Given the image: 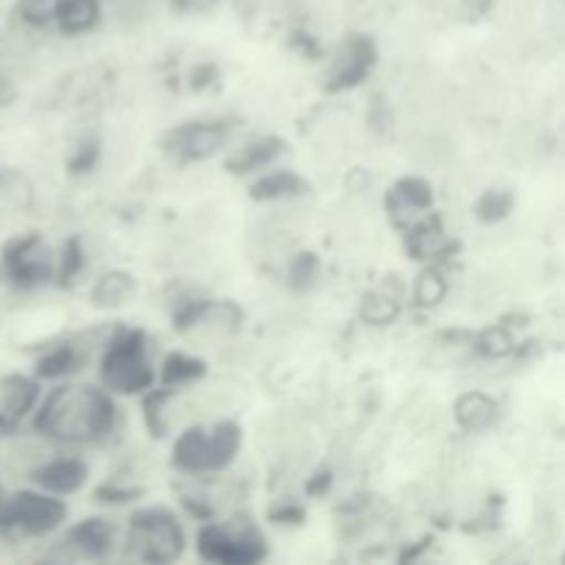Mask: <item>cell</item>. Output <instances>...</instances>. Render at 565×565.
Listing matches in <instances>:
<instances>
[{"instance_id": "cell-6", "label": "cell", "mask_w": 565, "mask_h": 565, "mask_svg": "<svg viewBox=\"0 0 565 565\" xmlns=\"http://www.w3.org/2000/svg\"><path fill=\"white\" fill-rule=\"evenodd\" d=\"M199 552L210 563L246 565L265 555L263 539L252 527H204L199 533Z\"/></svg>"}, {"instance_id": "cell-10", "label": "cell", "mask_w": 565, "mask_h": 565, "mask_svg": "<svg viewBox=\"0 0 565 565\" xmlns=\"http://www.w3.org/2000/svg\"><path fill=\"white\" fill-rule=\"evenodd\" d=\"M6 265H9L14 281H22V285H31V281L44 279L50 274V257L44 252V246L39 241H22L6 254Z\"/></svg>"}, {"instance_id": "cell-4", "label": "cell", "mask_w": 565, "mask_h": 565, "mask_svg": "<svg viewBox=\"0 0 565 565\" xmlns=\"http://www.w3.org/2000/svg\"><path fill=\"white\" fill-rule=\"evenodd\" d=\"M103 381L108 390L121 395H136L152 386L154 375L138 331H125L110 340L103 356Z\"/></svg>"}, {"instance_id": "cell-2", "label": "cell", "mask_w": 565, "mask_h": 565, "mask_svg": "<svg viewBox=\"0 0 565 565\" xmlns=\"http://www.w3.org/2000/svg\"><path fill=\"white\" fill-rule=\"evenodd\" d=\"M66 505L50 491H17L0 508V533L11 539H42L61 527Z\"/></svg>"}, {"instance_id": "cell-7", "label": "cell", "mask_w": 565, "mask_h": 565, "mask_svg": "<svg viewBox=\"0 0 565 565\" xmlns=\"http://www.w3.org/2000/svg\"><path fill=\"white\" fill-rule=\"evenodd\" d=\"M39 381L25 375H6L0 379V428H11L36 408Z\"/></svg>"}, {"instance_id": "cell-23", "label": "cell", "mask_w": 565, "mask_h": 565, "mask_svg": "<svg viewBox=\"0 0 565 565\" xmlns=\"http://www.w3.org/2000/svg\"><path fill=\"white\" fill-rule=\"evenodd\" d=\"M508 351H511V337H508V331L491 329L480 337V353H486V356H505Z\"/></svg>"}, {"instance_id": "cell-24", "label": "cell", "mask_w": 565, "mask_h": 565, "mask_svg": "<svg viewBox=\"0 0 565 565\" xmlns=\"http://www.w3.org/2000/svg\"><path fill=\"white\" fill-rule=\"evenodd\" d=\"M395 315L397 307L390 298H373V301L367 303V309H364V318L373 320V323H386V320H392Z\"/></svg>"}, {"instance_id": "cell-12", "label": "cell", "mask_w": 565, "mask_h": 565, "mask_svg": "<svg viewBox=\"0 0 565 565\" xmlns=\"http://www.w3.org/2000/svg\"><path fill=\"white\" fill-rule=\"evenodd\" d=\"M99 20V0H61L58 9V25L61 33H70V36H77V33H86L97 25Z\"/></svg>"}, {"instance_id": "cell-21", "label": "cell", "mask_w": 565, "mask_h": 565, "mask_svg": "<svg viewBox=\"0 0 565 565\" xmlns=\"http://www.w3.org/2000/svg\"><path fill=\"white\" fill-rule=\"evenodd\" d=\"M127 290H130V279H127V276H119V274L103 276V279L97 281V287H94V301L119 303L121 298L127 296Z\"/></svg>"}, {"instance_id": "cell-17", "label": "cell", "mask_w": 565, "mask_h": 565, "mask_svg": "<svg viewBox=\"0 0 565 565\" xmlns=\"http://www.w3.org/2000/svg\"><path fill=\"white\" fill-rule=\"evenodd\" d=\"M61 0H17L14 11L25 25L31 28H47L55 25L58 20Z\"/></svg>"}, {"instance_id": "cell-22", "label": "cell", "mask_w": 565, "mask_h": 565, "mask_svg": "<svg viewBox=\"0 0 565 565\" xmlns=\"http://www.w3.org/2000/svg\"><path fill=\"white\" fill-rule=\"evenodd\" d=\"M441 296H445V281L436 274H425L423 279L417 281V301L430 307V303H439Z\"/></svg>"}, {"instance_id": "cell-3", "label": "cell", "mask_w": 565, "mask_h": 565, "mask_svg": "<svg viewBox=\"0 0 565 565\" xmlns=\"http://www.w3.org/2000/svg\"><path fill=\"white\" fill-rule=\"evenodd\" d=\"M241 447V434L232 423L215 425L213 430L191 428L177 439L174 463L182 472H213L224 469Z\"/></svg>"}, {"instance_id": "cell-8", "label": "cell", "mask_w": 565, "mask_h": 565, "mask_svg": "<svg viewBox=\"0 0 565 565\" xmlns=\"http://www.w3.org/2000/svg\"><path fill=\"white\" fill-rule=\"evenodd\" d=\"M88 480V469L81 458H53L33 472V483L55 497H70L81 491Z\"/></svg>"}, {"instance_id": "cell-5", "label": "cell", "mask_w": 565, "mask_h": 565, "mask_svg": "<svg viewBox=\"0 0 565 565\" xmlns=\"http://www.w3.org/2000/svg\"><path fill=\"white\" fill-rule=\"evenodd\" d=\"M130 544L141 550L143 561L169 563L182 552V530L169 511H138L130 519Z\"/></svg>"}, {"instance_id": "cell-13", "label": "cell", "mask_w": 565, "mask_h": 565, "mask_svg": "<svg viewBox=\"0 0 565 565\" xmlns=\"http://www.w3.org/2000/svg\"><path fill=\"white\" fill-rule=\"evenodd\" d=\"M70 546H75L83 557H99L110 546V527L103 519H88L70 530Z\"/></svg>"}, {"instance_id": "cell-27", "label": "cell", "mask_w": 565, "mask_h": 565, "mask_svg": "<svg viewBox=\"0 0 565 565\" xmlns=\"http://www.w3.org/2000/svg\"><path fill=\"white\" fill-rule=\"evenodd\" d=\"M3 502H6V491H3V486H0V508H3Z\"/></svg>"}, {"instance_id": "cell-9", "label": "cell", "mask_w": 565, "mask_h": 565, "mask_svg": "<svg viewBox=\"0 0 565 565\" xmlns=\"http://www.w3.org/2000/svg\"><path fill=\"white\" fill-rule=\"evenodd\" d=\"M224 130L215 125H185L171 132V152L185 160H202L224 147Z\"/></svg>"}, {"instance_id": "cell-16", "label": "cell", "mask_w": 565, "mask_h": 565, "mask_svg": "<svg viewBox=\"0 0 565 565\" xmlns=\"http://www.w3.org/2000/svg\"><path fill=\"white\" fill-rule=\"evenodd\" d=\"M301 191H303L301 177H296L292 171H274V174H265L263 180L254 185V196L257 199H281Z\"/></svg>"}, {"instance_id": "cell-1", "label": "cell", "mask_w": 565, "mask_h": 565, "mask_svg": "<svg viewBox=\"0 0 565 565\" xmlns=\"http://www.w3.org/2000/svg\"><path fill=\"white\" fill-rule=\"evenodd\" d=\"M116 406L94 386H58L36 412V430L55 441H92L114 428Z\"/></svg>"}, {"instance_id": "cell-20", "label": "cell", "mask_w": 565, "mask_h": 565, "mask_svg": "<svg viewBox=\"0 0 565 565\" xmlns=\"http://www.w3.org/2000/svg\"><path fill=\"white\" fill-rule=\"evenodd\" d=\"M392 196L401 207L406 210H425L430 207V188L423 180H403L392 188Z\"/></svg>"}, {"instance_id": "cell-15", "label": "cell", "mask_w": 565, "mask_h": 565, "mask_svg": "<svg viewBox=\"0 0 565 565\" xmlns=\"http://www.w3.org/2000/svg\"><path fill=\"white\" fill-rule=\"evenodd\" d=\"M494 414H497L494 401L486 395H478V392H472V395H463L461 401H458V423L469 430L489 428L491 419H494Z\"/></svg>"}, {"instance_id": "cell-26", "label": "cell", "mask_w": 565, "mask_h": 565, "mask_svg": "<svg viewBox=\"0 0 565 565\" xmlns=\"http://www.w3.org/2000/svg\"><path fill=\"white\" fill-rule=\"evenodd\" d=\"M215 3H218V0H177V6L185 11H204Z\"/></svg>"}, {"instance_id": "cell-19", "label": "cell", "mask_w": 565, "mask_h": 565, "mask_svg": "<svg viewBox=\"0 0 565 565\" xmlns=\"http://www.w3.org/2000/svg\"><path fill=\"white\" fill-rule=\"evenodd\" d=\"M75 364H77V356H75V351H72V345H58V348H53L47 356L39 359L36 373H39V379H61V375L77 370Z\"/></svg>"}, {"instance_id": "cell-11", "label": "cell", "mask_w": 565, "mask_h": 565, "mask_svg": "<svg viewBox=\"0 0 565 565\" xmlns=\"http://www.w3.org/2000/svg\"><path fill=\"white\" fill-rule=\"evenodd\" d=\"M373 44L367 39H353V42L345 44V50L340 53L334 64V77H331V86L334 88H348V86H356L364 75L370 72L373 66Z\"/></svg>"}, {"instance_id": "cell-14", "label": "cell", "mask_w": 565, "mask_h": 565, "mask_svg": "<svg viewBox=\"0 0 565 565\" xmlns=\"http://www.w3.org/2000/svg\"><path fill=\"white\" fill-rule=\"evenodd\" d=\"M279 152H281V141H276V138H263V141H254V143H246V147H241V152H235V158L230 160V169L241 171V174L265 169V166H270L276 158H279Z\"/></svg>"}, {"instance_id": "cell-18", "label": "cell", "mask_w": 565, "mask_h": 565, "mask_svg": "<svg viewBox=\"0 0 565 565\" xmlns=\"http://www.w3.org/2000/svg\"><path fill=\"white\" fill-rule=\"evenodd\" d=\"M202 373H204V364L196 362V359H191V356L174 353V356L166 359V367H163L166 386L191 384V381H196Z\"/></svg>"}, {"instance_id": "cell-25", "label": "cell", "mask_w": 565, "mask_h": 565, "mask_svg": "<svg viewBox=\"0 0 565 565\" xmlns=\"http://www.w3.org/2000/svg\"><path fill=\"white\" fill-rule=\"evenodd\" d=\"M505 193H486L483 202H480V215H483V218H500V215H505Z\"/></svg>"}]
</instances>
